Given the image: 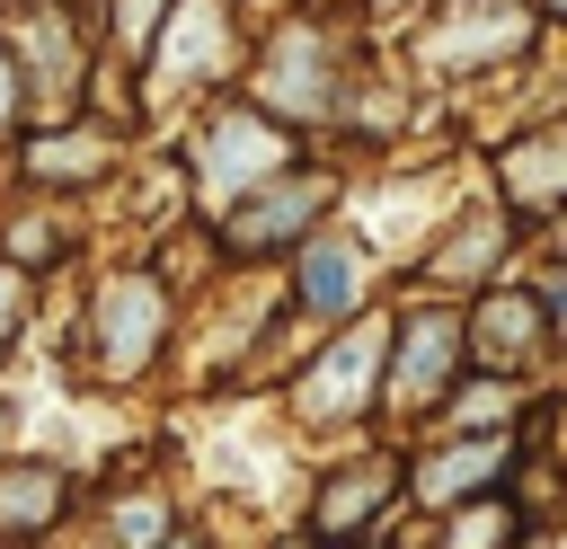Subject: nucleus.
I'll use <instances>...</instances> for the list:
<instances>
[{"label": "nucleus", "mask_w": 567, "mask_h": 549, "mask_svg": "<svg viewBox=\"0 0 567 549\" xmlns=\"http://www.w3.org/2000/svg\"><path fill=\"white\" fill-rule=\"evenodd\" d=\"M284 159V133L275 124H257V115H221V124H204V142H195V186H204V204L221 213L257 168H275Z\"/></svg>", "instance_id": "obj_1"}, {"label": "nucleus", "mask_w": 567, "mask_h": 549, "mask_svg": "<svg viewBox=\"0 0 567 549\" xmlns=\"http://www.w3.org/2000/svg\"><path fill=\"white\" fill-rule=\"evenodd\" d=\"M372 372H381V328H354V336H337L328 345V363L310 372V390H301V416H346V407H363V390H372Z\"/></svg>", "instance_id": "obj_2"}, {"label": "nucleus", "mask_w": 567, "mask_h": 549, "mask_svg": "<svg viewBox=\"0 0 567 549\" xmlns=\"http://www.w3.org/2000/svg\"><path fill=\"white\" fill-rule=\"evenodd\" d=\"M159 328H168V310H159V292L142 283V274H124V283H106V372H142L151 363V345H159Z\"/></svg>", "instance_id": "obj_3"}, {"label": "nucleus", "mask_w": 567, "mask_h": 549, "mask_svg": "<svg viewBox=\"0 0 567 549\" xmlns=\"http://www.w3.org/2000/svg\"><path fill=\"white\" fill-rule=\"evenodd\" d=\"M319 204H328V186L319 177H292V186H266L257 195V213H230L221 230H230V248H275V239H292V230H310L319 221Z\"/></svg>", "instance_id": "obj_4"}, {"label": "nucleus", "mask_w": 567, "mask_h": 549, "mask_svg": "<svg viewBox=\"0 0 567 549\" xmlns=\"http://www.w3.org/2000/svg\"><path fill=\"white\" fill-rule=\"evenodd\" d=\"M478 363H523V354H540V336H549V301H532V292H496L487 310H478Z\"/></svg>", "instance_id": "obj_5"}, {"label": "nucleus", "mask_w": 567, "mask_h": 549, "mask_svg": "<svg viewBox=\"0 0 567 549\" xmlns=\"http://www.w3.org/2000/svg\"><path fill=\"white\" fill-rule=\"evenodd\" d=\"M266 97H275L284 115H319V106H328V71H319V27H292V35L275 44V62H266Z\"/></svg>", "instance_id": "obj_6"}, {"label": "nucleus", "mask_w": 567, "mask_h": 549, "mask_svg": "<svg viewBox=\"0 0 567 549\" xmlns=\"http://www.w3.org/2000/svg\"><path fill=\"white\" fill-rule=\"evenodd\" d=\"M461 363V328L452 319H408V354H399V390L408 398H443Z\"/></svg>", "instance_id": "obj_7"}, {"label": "nucleus", "mask_w": 567, "mask_h": 549, "mask_svg": "<svg viewBox=\"0 0 567 549\" xmlns=\"http://www.w3.org/2000/svg\"><path fill=\"white\" fill-rule=\"evenodd\" d=\"M496 168H505V186H514V204H523V213H549V204H558V177H567V142H558V133H540V142L505 151Z\"/></svg>", "instance_id": "obj_8"}, {"label": "nucleus", "mask_w": 567, "mask_h": 549, "mask_svg": "<svg viewBox=\"0 0 567 549\" xmlns=\"http://www.w3.org/2000/svg\"><path fill=\"white\" fill-rule=\"evenodd\" d=\"M301 301H310V310H354V301H363V257H354L346 239H319V248L301 257Z\"/></svg>", "instance_id": "obj_9"}, {"label": "nucleus", "mask_w": 567, "mask_h": 549, "mask_svg": "<svg viewBox=\"0 0 567 549\" xmlns=\"http://www.w3.org/2000/svg\"><path fill=\"white\" fill-rule=\"evenodd\" d=\"M487 478H505V443H470V452H452V460H425V469H416L425 505H461V496H478Z\"/></svg>", "instance_id": "obj_10"}, {"label": "nucleus", "mask_w": 567, "mask_h": 549, "mask_svg": "<svg viewBox=\"0 0 567 549\" xmlns=\"http://www.w3.org/2000/svg\"><path fill=\"white\" fill-rule=\"evenodd\" d=\"M381 496H390V469H381V460L346 469V478L319 496V531H354V522H372V514H381Z\"/></svg>", "instance_id": "obj_11"}, {"label": "nucleus", "mask_w": 567, "mask_h": 549, "mask_svg": "<svg viewBox=\"0 0 567 549\" xmlns=\"http://www.w3.org/2000/svg\"><path fill=\"white\" fill-rule=\"evenodd\" d=\"M204 53H221V9H213V0H186V18H177L168 44H159V80L204 71Z\"/></svg>", "instance_id": "obj_12"}, {"label": "nucleus", "mask_w": 567, "mask_h": 549, "mask_svg": "<svg viewBox=\"0 0 567 549\" xmlns=\"http://www.w3.org/2000/svg\"><path fill=\"white\" fill-rule=\"evenodd\" d=\"M27 168H44V177H89V168H106V151H97V142H35Z\"/></svg>", "instance_id": "obj_13"}, {"label": "nucleus", "mask_w": 567, "mask_h": 549, "mask_svg": "<svg viewBox=\"0 0 567 549\" xmlns=\"http://www.w3.org/2000/svg\"><path fill=\"white\" fill-rule=\"evenodd\" d=\"M514 416V390H470V398H452V425H505Z\"/></svg>", "instance_id": "obj_14"}, {"label": "nucleus", "mask_w": 567, "mask_h": 549, "mask_svg": "<svg viewBox=\"0 0 567 549\" xmlns=\"http://www.w3.org/2000/svg\"><path fill=\"white\" fill-rule=\"evenodd\" d=\"M115 531H124V549H142V540H159V531H168V514H159V505H124V514H115Z\"/></svg>", "instance_id": "obj_15"}, {"label": "nucleus", "mask_w": 567, "mask_h": 549, "mask_svg": "<svg viewBox=\"0 0 567 549\" xmlns=\"http://www.w3.org/2000/svg\"><path fill=\"white\" fill-rule=\"evenodd\" d=\"M151 18H159V0H124V9H115V27H124L133 44H142V27H151Z\"/></svg>", "instance_id": "obj_16"}, {"label": "nucleus", "mask_w": 567, "mask_h": 549, "mask_svg": "<svg viewBox=\"0 0 567 549\" xmlns=\"http://www.w3.org/2000/svg\"><path fill=\"white\" fill-rule=\"evenodd\" d=\"M9 319H18V274H0V336H9Z\"/></svg>", "instance_id": "obj_17"}, {"label": "nucleus", "mask_w": 567, "mask_h": 549, "mask_svg": "<svg viewBox=\"0 0 567 549\" xmlns=\"http://www.w3.org/2000/svg\"><path fill=\"white\" fill-rule=\"evenodd\" d=\"M18 106V71H9V53H0V115Z\"/></svg>", "instance_id": "obj_18"}, {"label": "nucleus", "mask_w": 567, "mask_h": 549, "mask_svg": "<svg viewBox=\"0 0 567 549\" xmlns=\"http://www.w3.org/2000/svg\"><path fill=\"white\" fill-rule=\"evenodd\" d=\"M177 549H186V540H177Z\"/></svg>", "instance_id": "obj_19"}]
</instances>
